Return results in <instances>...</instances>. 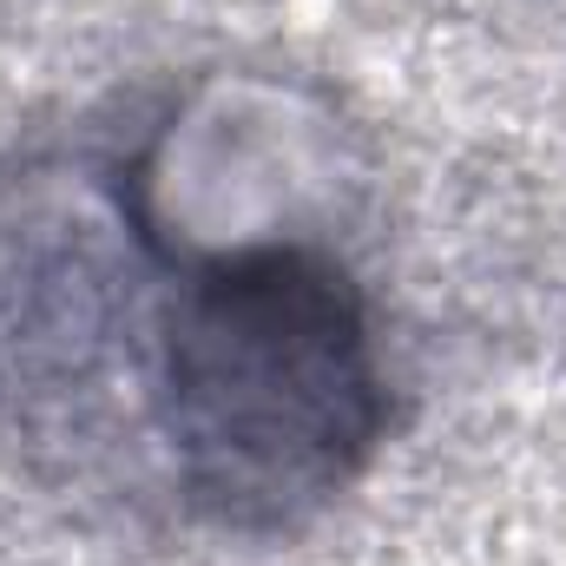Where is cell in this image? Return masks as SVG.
<instances>
[{
    "label": "cell",
    "instance_id": "1",
    "mask_svg": "<svg viewBox=\"0 0 566 566\" xmlns=\"http://www.w3.org/2000/svg\"><path fill=\"white\" fill-rule=\"evenodd\" d=\"M158 422L211 521L271 534L316 514L382 428L349 277L316 251H244L191 271L165 303Z\"/></svg>",
    "mask_w": 566,
    "mask_h": 566
}]
</instances>
